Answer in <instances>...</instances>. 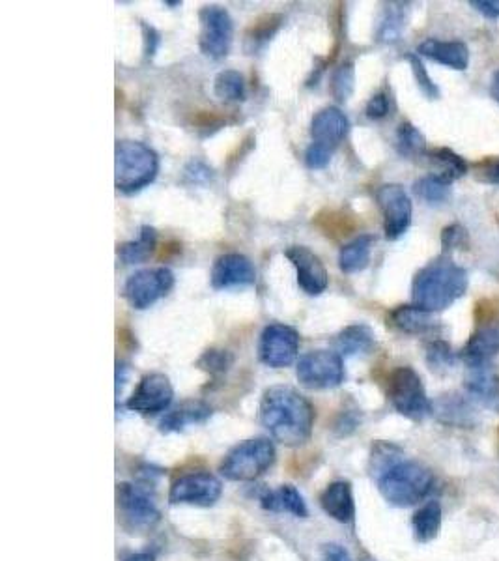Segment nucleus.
<instances>
[{
  "label": "nucleus",
  "mask_w": 499,
  "mask_h": 561,
  "mask_svg": "<svg viewBox=\"0 0 499 561\" xmlns=\"http://www.w3.org/2000/svg\"><path fill=\"white\" fill-rule=\"evenodd\" d=\"M260 421L277 442L303 446L313 432V404L290 386H273L262 395Z\"/></svg>",
  "instance_id": "nucleus-1"
},
{
  "label": "nucleus",
  "mask_w": 499,
  "mask_h": 561,
  "mask_svg": "<svg viewBox=\"0 0 499 561\" xmlns=\"http://www.w3.org/2000/svg\"><path fill=\"white\" fill-rule=\"evenodd\" d=\"M468 290V274L447 255L428 262L412 283L414 305L436 313L451 307Z\"/></svg>",
  "instance_id": "nucleus-2"
},
{
  "label": "nucleus",
  "mask_w": 499,
  "mask_h": 561,
  "mask_svg": "<svg viewBox=\"0 0 499 561\" xmlns=\"http://www.w3.org/2000/svg\"><path fill=\"white\" fill-rule=\"evenodd\" d=\"M434 487V474L421 462L402 461L378 477V490L395 507H412L427 498Z\"/></svg>",
  "instance_id": "nucleus-3"
},
{
  "label": "nucleus",
  "mask_w": 499,
  "mask_h": 561,
  "mask_svg": "<svg viewBox=\"0 0 499 561\" xmlns=\"http://www.w3.org/2000/svg\"><path fill=\"white\" fill-rule=\"evenodd\" d=\"M159 173L156 152L141 141H118L115 150V186L133 195L150 186Z\"/></svg>",
  "instance_id": "nucleus-4"
},
{
  "label": "nucleus",
  "mask_w": 499,
  "mask_h": 561,
  "mask_svg": "<svg viewBox=\"0 0 499 561\" xmlns=\"http://www.w3.org/2000/svg\"><path fill=\"white\" fill-rule=\"evenodd\" d=\"M499 354V300H483L475 307V328L462 348L460 360L468 367L490 365Z\"/></svg>",
  "instance_id": "nucleus-5"
},
{
  "label": "nucleus",
  "mask_w": 499,
  "mask_h": 561,
  "mask_svg": "<svg viewBox=\"0 0 499 561\" xmlns=\"http://www.w3.org/2000/svg\"><path fill=\"white\" fill-rule=\"evenodd\" d=\"M275 462V447L266 438L245 440L232 447L225 461L221 462V474L229 481H255L270 470Z\"/></svg>",
  "instance_id": "nucleus-6"
},
{
  "label": "nucleus",
  "mask_w": 499,
  "mask_h": 561,
  "mask_svg": "<svg viewBox=\"0 0 499 561\" xmlns=\"http://www.w3.org/2000/svg\"><path fill=\"white\" fill-rule=\"evenodd\" d=\"M387 397L400 416L412 421H423L432 412L425 386L412 367H399L391 373Z\"/></svg>",
  "instance_id": "nucleus-7"
},
{
  "label": "nucleus",
  "mask_w": 499,
  "mask_h": 561,
  "mask_svg": "<svg viewBox=\"0 0 499 561\" xmlns=\"http://www.w3.org/2000/svg\"><path fill=\"white\" fill-rule=\"evenodd\" d=\"M301 386L309 389H333L344 382L343 356L331 350H313L301 356L296 367Z\"/></svg>",
  "instance_id": "nucleus-8"
},
{
  "label": "nucleus",
  "mask_w": 499,
  "mask_h": 561,
  "mask_svg": "<svg viewBox=\"0 0 499 561\" xmlns=\"http://www.w3.org/2000/svg\"><path fill=\"white\" fill-rule=\"evenodd\" d=\"M199 45L206 57L225 58L234 40V23L229 12L221 6H204L199 12Z\"/></svg>",
  "instance_id": "nucleus-9"
},
{
  "label": "nucleus",
  "mask_w": 499,
  "mask_h": 561,
  "mask_svg": "<svg viewBox=\"0 0 499 561\" xmlns=\"http://www.w3.org/2000/svg\"><path fill=\"white\" fill-rule=\"evenodd\" d=\"M174 287V274L169 268H146L129 275L124 285V298L133 309L144 311L165 298Z\"/></svg>",
  "instance_id": "nucleus-10"
},
{
  "label": "nucleus",
  "mask_w": 499,
  "mask_h": 561,
  "mask_svg": "<svg viewBox=\"0 0 499 561\" xmlns=\"http://www.w3.org/2000/svg\"><path fill=\"white\" fill-rule=\"evenodd\" d=\"M300 333L286 324H270L260 333L258 356L271 369H283L298 358Z\"/></svg>",
  "instance_id": "nucleus-11"
},
{
  "label": "nucleus",
  "mask_w": 499,
  "mask_h": 561,
  "mask_svg": "<svg viewBox=\"0 0 499 561\" xmlns=\"http://www.w3.org/2000/svg\"><path fill=\"white\" fill-rule=\"evenodd\" d=\"M223 485L212 474L195 472L182 475L172 483L169 502L172 505H195V507H212L221 498Z\"/></svg>",
  "instance_id": "nucleus-12"
},
{
  "label": "nucleus",
  "mask_w": 499,
  "mask_h": 561,
  "mask_svg": "<svg viewBox=\"0 0 499 561\" xmlns=\"http://www.w3.org/2000/svg\"><path fill=\"white\" fill-rule=\"evenodd\" d=\"M118 509L122 524L131 533L148 532L159 522V511L154 502L143 490L128 483L118 485Z\"/></svg>",
  "instance_id": "nucleus-13"
},
{
  "label": "nucleus",
  "mask_w": 499,
  "mask_h": 561,
  "mask_svg": "<svg viewBox=\"0 0 499 561\" xmlns=\"http://www.w3.org/2000/svg\"><path fill=\"white\" fill-rule=\"evenodd\" d=\"M376 201L384 214V231L387 240H399L412 225V201L404 187L385 184L378 189Z\"/></svg>",
  "instance_id": "nucleus-14"
},
{
  "label": "nucleus",
  "mask_w": 499,
  "mask_h": 561,
  "mask_svg": "<svg viewBox=\"0 0 499 561\" xmlns=\"http://www.w3.org/2000/svg\"><path fill=\"white\" fill-rule=\"evenodd\" d=\"M172 397H174V389L171 380L165 374H146L137 389L133 391V395L129 397L126 406L131 412L156 416L171 406Z\"/></svg>",
  "instance_id": "nucleus-15"
},
{
  "label": "nucleus",
  "mask_w": 499,
  "mask_h": 561,
  "mask_svg": "<svg viewBox=\"0 0 499 561\" xmlns=\"http://www.w3.org/2000/svg\"><path fill=\"white\" fill-rule=\"evenodd\" d=\"M286 259L298 272V285L309 296H318L328 288L329 275L322 260L305 245H292L286 249Z\"/></svg>",
  "instance_id": "nucleus-16"
},
{
  "label": "nucleus",
  "mask_w": 499,
  "mask_h": 561,
  "mask_svg": "<svg viewBox=\"0 0 499 561\" xmlns=\"http://www.w3.org/2000/svg\"><path fill=\"white\" fill-rule=\"evenodd\" d=\"M257 281L253 262L240 253H227L215 260L212 268V287L215 290L249 287Z\"/></svg>",
  "instance_id": "nucleus-17"
},
{
  "label": "nucleus",
  "mask_w": 499,
  "mask_h": 561,
  "mask_svg": "<svg viewBox=\"0 0 499 561\" xmlns=\"http://www.w3.org/2000/svg\"><path fill=\"white\" fill-rule=\"evenodd\" d=\"M350 131V120L339 107H324L314 115L311 137L314 144L335 150Z\"/></svg>",
  "instance_id": "nucleus-18"
},
{
  "label": "nucleus",
  "mask_w": 499,
  "mask_h": 561,
  "mask_svg": "<svg viewBox=\"0 0 499 561\" xmlns=\"http://www.w3.org/2000/svg\"><path fill=\"white\" fill-rule=\"evenodd\" d=\"M466 391L471 401L499 414V376L492 365L471 367L466 376Z\"/></svg>",
  "instance_id": "nucleus-19"
},
{
  "label": "nucleus",
  "mask_w": 499,
  "mask_h": 561,
  "mask_svg": "<svg viewBox=\"0 0 499 561\" xmlns=\"http://www.w3.org/2000/svg\"><path fill=\"white\" fill-rule=\"evenodd\" d=\"M417 53L458 72H464L470 66V51L468 45L462 42H442L436 38H428L419 45Z\"/></svg>",
  "instance_id": "nucleus-20"
},
{
  "label": "nucleus",
  "mask_w": 499,
  "mask_h": 561,
  "mask_svg": "<svg viewBox=\"0 0 499 561\" xmlns=\"http://www.w3.org/2000/svg\"><path fill=\"white\" fill-rule=\"evenodd\" d=\"M320 505L324 513L337 520L348 524L356 517V504H354V494L352 487L346 481H335L326 487L320 494Z\"/></svg>",
  "instance_id": "nucleus-21"
},
{
  "label": "nucleus",
  "mask_w": 499,
  "mask_h": 561,
  "mask_svg": "<svg viewBox=\"0 0 499 561\" xmlns=\"http://www.w3.org/2000/svg\"><path fill=\"white\" fill-rule=\"evenodd\" d=\"M432 412H436L438 419L445 425H453V427H470L473 425V408H471V399L462 397L458 393H449L438 399V403L432 406Z\"/></svg>",
  "instance_id": "nucleus-22"
},
{
  "label": "nucleus",
  "mask_w": 499,
  "mask_h": 561,
  "mask_svg": "<svg viewBox=\"0 0 499 561\" xmlns=\"http://www.w3.org/2000/svg\"><path fill=\"white\" fill-rule=\"evenodd\" d=\"M210 416H212V408L208 404L202 401H186L161 419V431H184L186 427L204 423Z\"/></svg>",
  "instance_id": "nucleus-23"
},
{
  "label": "nucleus",
  "mask_w": 499,
  "mask_h": 561,
  "mask_svg": "<svg viewBox=\"0 0 499 561\" xmlns=\"http://www.w3.org/2000/svg\"><path fill=\"white\" fill-rule=\"evenodd\" d=\"M389 320L397 330L408 335H427L436 328L432 313L417 305H400L389 315Z\"/></svg>",
  "instance_id": "nucleus-24"
},
{
  "label": "nucleus",
  "mask_w": 499,
  "mask_h": 561,
  "mask_svg": "<svg viewBox=\"0 0 499 561\" xmlns=\"http://www.w3.org/2000/svg\"><path fill=\"white\" fill-rule=\"evenodd\" d=\"M260 505L266 511L290 513V515L300 518L307 517V513H309L307 505L303 502V496L292 485H283V487H279L277 490H268L260 498Z\"/></svg>",
  "instance_id": "nucleus-25"
},
{
  "label": "nucleus",
  "mask_w": 499,
  "mask_h": 561,
  "mask_svg": "<svg viewBox=\"0 0 499 561\" xmlns=\"http://www.w3.org/2000/svg\"><path fill=\"white\" fill-rule=\"evenodd\" d=\"M374 346V331L365 324H352L344 328L337 339L335 348L339 356H356V354H367Z\"/></svg>",
  "instance_id": "nucleus-26"
},
{
  "label": "nucleus",
  "mask_w": 499,
  "mask_h": 561,
  "mask_svg": "<svg viewBox=\"0 0 499 561\" xmlns=\"http://www.w3.org/2000/svg\"><path fill=\"white\" fill-rule=\"evenodd\" d=\"M374 236L363 234L354 242L344 245L339 253V266L344 274H357L369 266Z\"/></svg>",
  "instance_id": "nucleus-27"
},
{
  "label": "nucleus",
  "mask_w": 499,
  "mask_h": 561,
  "mask_svg": "<svg viewBox=\"0 0 499 561\" xmlns=\"http://www.w3.org/2000/svg\"><path fill=\"white\" fill-rule=\"evenodd\" d=\"M415 539L419 543L434 541L442 530V507L438 502L423 505L412 518Z\"/></svg>",
  "instance_id": "nucleus-28"
},
{
  "label": "nucleus",
  "mask_w": 499,
  "mask_h": 561,
  "mask_svg": "<svg viewBox=\"0 0 499 561\" xmlns=\"http://www.w3.org/2000/svg\"><path fill=\"white\" fill-rule=\"evenodd\" d=\"M156 242V229L144 225V227H141L137 240L118 245V257L122 259L124 264H141L144 260L150 259V255L156 249Z\"/></svg>",
  "instance_id": "nucleus-29"
},
{
  "label": "nucleus",
  "mask_w": 499,
  "mask_h": 561,
  "mask_svg": "<svg viewBox=\"0 0 499 561\" xmlns=\"http://www.w3.org/2000/svg\"><path fill=\"white\" fill-rule=\"evenodd\" d=\"M428 158L438 167L436 176H440L449 184H453L455 180L468 173L466 159L458 156L457 152H453L451 148H436V150L428 152Z\"/></svg>",
  "instance_id": "nucleus-30"
},
{
  "label": "nucleus",
  "mask_w": 499,
  "mask_h": 561,
  "mask_svg": "<svg viewBox=\"0 0 499 561\" xmlns=\"http://www.w3.org/2000/svg\"><path fill=\"white\" fill-rule=\"evenodd\" d=\"M215 96L223 101L245 100V79L236 70H223L217 73L214 83Z\"/></svg>",
  "instance_id": "nucleus-31"
},
{
  "label": "nucleus",
  "mask_w": 499,
  "mask_h": 561,
  "mask_svg": "<svg viewBox=\"0 0 499 561\" xmlns=\"http://www.w3.org/2000/svg\"><path fill=\"white\" fill-rule=\"evenodd\" d=\"M404 27H406V10H404V4H391V6H387L384 19H382V23H380L378 40L384 42V44H393V42L399 40Z\"/></svg>",
  "instance_id": "nucleus-32"
},
{
  "label": "nucleus",
  "mask_w": 499,
  "mask_h": 561,
  "mask_svg": "<svg viewBox=\"0 0 499 561\" xmlns=\"http://www.w3.org/2000/svg\"><path fill=\"white\" fill-rule=\"evenodd\" d=\"M399 462H402V449L395 444L378 442L376 446L372 447L371 472L376 477L384 475L387 470H391Z\"/></svg>",
  "instance_id": "nucleus-33"
},
{
  "label": "nucleus",
  "mask_w": 499,
  "mask_h": 561,
  "mask_svg": "<svg viewBox=\"0 0 499 561\" xmlns=\"http://www.w3.org/2000/svg\"><path fill=\"white\" fill-rule=\"evenodd\" d=\"M425 135L410 122H402L397 130V150L402 156H419L425 152Z\"/></svg>",
  "instance_id": "nucleus-34"
},
{
  "label": "nucleus",
  "mask_w": 499,
  "mask_h": 561,
  "mask_svg": "<svg viewBox=\"0 0 499 561\" xmlns=\"http://www.w3.org/2000/svg\"><path fill=\"white\" fill-rule=\"evenodd\" d=\"M455 361H457V358H455L453 348L449 346V343H445L442 339H436V341L428 343L427 363L434 373L451 371L455 367Z\"/></svg>",
  "instance_id": "nucleus-35"
},
{
  "label": "nucleus",
  "mask_w": 499,
  "mask_h": 561,
  "mask_svg": "<svg viewBox=\"0 0 499 561\" xmlns=\"http://www.w3.org/2000/svg\"><path fill=\"white\" fill-rule=\"evenodd\" d=\"M414 191L417 193V197H421L425 201L443 202L447 201V197L451 193V184L436 174H430L415 182Z\"/></svg>",
  "instance_id": "nucleus-36"
},
{
  "label": "nucleus",
  "mask_w": 499,
  "mask_h": 561,
  "mask_svg": "<svg viewBox=\"0 0 499 561\" xmlns=\"http://www.w3.org/2000/svg\"><path fill=\"white\" fill-rule=\"evenodd\" d=\"M354 85H356V72H354V64L352 62H346V64H341L333 77H331V92H333V98L337 101L350 100L352 92H354Z\"/></svg>",
  "instance_id": "nucleus-37"
},
{
  "label": "nucleus",
  "mask_w": 499,
  "mask_h": 561,
  "mask_svg": "<svg viewBox=\"0 0 499 561\" xmlns=\"http://www.w3.org/2000/svg\"><path fill=\"white\" fill-rule=\"evenodd\" d=\"M406 58H408V62H410V66H412L415 81H417V85L421 88V92L427 96L428 100H438V98H440V88L436 87V83L430 79V75H428L423 60L419 58V55H415V53H410Z\"/></svg>",
  "instance_id": "nucleus-38"
},
{
  "label": "nucleus",
  "mask_w": 499,
  "mask_h": 561,
  "mask_svg": "<svg viewBox=\"0 0 499 561\" xmlns=\"http://www.w3.org/2000/svg\"><path fill=\"white\" fill-rule=\"evenodd\" d=\"M232 354L227 352V350H206L200 360L197 361L199 369L206 371L210 374H221L225 371H229L230 365H232Z\"/></svg>",
  "instance_id": "nucleus-39"
},
{
  "label": "nucleus",
  "mask_w": 499,
  "mask_h": 561,
  "mask_svg": "<svg viewBox=\"0 0 499 561\" xmlns=\"http://www.w3.org/2000/svg\"><path fill=\"white\" fill-rule=\"evenodd\" d=\"M281 21H283L281 15H270L264 21H258L257 25L247 34V42L253 44V51L257 49L258 45L270 40L271 36L279 29Z\"/></svg>",
  "instance_id": "nucleus-40"
},
{
  "label": "nucleus",
  "mask_w": 499,
  "mask_h": 561,
  "mask_svg": "<svg viewBox=\"0 0 499 561\" xmlns=\"http://www.w3.org/2000/svg\"><path fill=\"white\" fill-rule=\"evenodd\" d=\"M468 231L462 225H449L442 231L443 255L455 249H466L468 247Z\"/></svg>",
  "instance_id": "nucleus-41"
},
{
  "label": "nucleus",
  "mask_w": 499,
  "mask_h": 561,
  "mask_svg": "<svg viewBox=\"0 0 499 561\" xmlns=\"http://www.w3.org/2000/svg\"><path fill=\"white\" fill-rule=\"evenodd\" d=\"M331 156H333V150L313 143L305 152V163L309 169H324L331 161Z\"/></svg>",
  "instance_id": "nucleus-42"
},
{
  "label": "nucleus",
  "mask_w": 499,
  "mask_h": 561,
  "mask_svg": "<svg viewBox=\"0 0 499 561\" xmlns=\"http://www.w3.org/2000/svg\"><path fill=\"white\" fill-rule=\"evenodd\" d=\"M365 113H367V116H369L371 120H382V118L389 115V100H387V96H385L384 92L372 96L369 103H367Z\"/></svg>",
  "instance_id": "nucleus-43"
},
{
  "label": "nucleus",
  "mask_w": 499,
  "mask_h": 561,
  "mask_svg": "<svg viewBox=\"0 0 499 561\" xmlns=\"http://www.w3.org/2000/svg\"><path fill=\"white\" fill-rule=\"evenodd\" d=\"M186 176L193 184H204L212 180V169L206 167L202 161H193L187 165Z\"/></svg>",
  "instance_id": "nucleus-44"
},
{
  "label": "nucleus",
  "mask_w": 499,
  "mask_h": 561,
  "mask_svg": "<svg viewBox=\"0 0 499 561\" xmlns=\"http://www.w3.org/2000/svg\"><path fill=\"white\" fill-rule=\"evenodd\" d=\"M479 180H483L486 184H492V186H499V159H492V161H486L485 165L481 167L479 171Z\"/></svg>",
  "instance_id": "nucleus-45"
},
{
  "label": "nucleus",
  "mask_w": 499,
  "mask_h": 561,
  "mask_svg": "<svg viewBox=\"0 0 499 561\" xmlns=\"http://www.w3.org/2000/svg\"><path fill=\"white\" fill-rule=\"evenodd\" d=\"M144 30V55L148 58L154 57L157 51V45L161 42L159 38V32H157L154 27H148V25H143Z\"/></svg>",
  "instance_id": "nucleus-46"
},
{
  "label": "nucleus",
  "mask_w": 499,
  "mask_h": 561,
  "mask_svg": "<svg viewBox=\"0 0 499 561\" xmlns=\"http://www.w3.org/2000/svg\"><path fill=\"white\" fill-rule=\"evenodd\" d=\"M471 6L485 15L488 19H498L499 17V0H471Z\"/></svg>",
  "instance_id": "nucleus-47"
},
{
  "label": "nucleus",
  "mask_w": 499,
  "mask_h": 561,
  "mask_svg": "<svg viewBox=\"0 0 499 561\" xmlns=\"http://www.w3.org/2000/svg\"><path fill=\"white\" fill-rule=\"evenodd\" d=\"M324 561H352L350 554L341 545H326L322 550Z\"/></svg>",
  "instance_id": "nucleus-48"
},
{
  "label": "nucleus",
  "mask_w": 499,
  "mask_h": 561,
  "mask_svg": "<svg viewBox=\"0 0 499 561\" xmlns=\"http://www.w3.org/2000/svg\"><path fill=\"white\" fill-rule=\"evenodd\" d=\"M357 425H359V419L354 412H350V414H344L341 421L337 423V429L341 431V434H350V432L356 431Z\"/></svg>",
  "instance_id": "nucleus-49"
},
{
  "label": "nucleus",
  "mask_w": 499,
  "mask_h": 561,
  "mask_svg": "<svg viewBox=\"0 0 499 561\" xmlns=\"http://www.w3.org/2000/svg\"><path fill=\"white\" fill-rule=\"evenodd\" d=\"M124 561H156V558L150 552H139V554H131L128 558H124Z\"/></svg>",
  "instance_id": "nucleus-50"
},
{
  "label": "nucleus",
  "mask_w": 499,
  "mask_h": 561,
  "mask_svg": "<svg viewBox=\"0 0 499 561\" xmlns=\"http://www.w3.org/2000/svg\"><path fill=\"white\" fill-rule=\"evenodd\" d=\"M490 94L492 98L499 103V70L492 75V83H490Z\"/></svg>",
  "instance_id": "nucleus-51"
}]
</instances>
